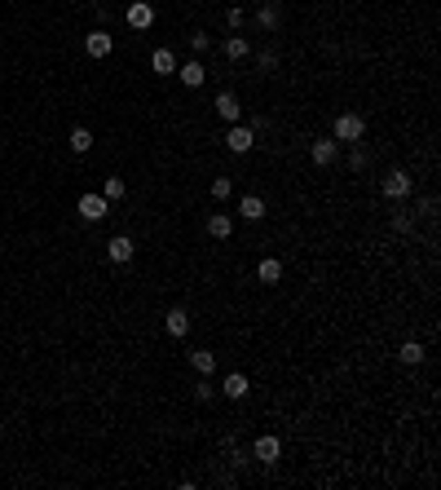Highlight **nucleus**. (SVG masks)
I'll return each mask as SVG.
<instances>
[{
  "label": "nucleus",
  "mask_w": 441,
  "mask_h": 490,
  "mask_svg": "<svg viewBox=\"0 0 441 490\" xmlns=\"http://www.w3.org/2000/svg\"><path fill=\"white\" fill-rule=\"evenodd\" d=\"M238 217H243V221H260V217H265V199H260V195H243V199H238Z\"/></svg>",
  "instance_id": "nucleus-12"
},
{
  "label": "nucleus",
  "mask_w": 441,
  "mask_h": 490,
  "mask_svg": "<svg viewBox=\"0 0 441 490\" xmlns=\"http://www.w3.org/2000/svg\"><path fill=\"white\" fill-rule=\"evenodd\" d=\"M217 393H221V389H217V385H208V376H204V385L195 389V398H199V402H212V398H217Z\"/></svg>",
  "instance_id": "nucleus-25"
},
{
  "label": "nucleus",
  "mask_w": 441,
  "mask_h": 490,
  "mask_svg": "<svg viewBox=\"0 0 441 490\" xmlns=\"http://www.w3.org/2000/svg\"><path fill=\"white\" fill-rule=\"evenodd\" d=\"M256 22H260V27H278V9H273V5H260Z\"/></svg>",
  "instance_id": "nucleus-24"
},
{
  "label": "nucleus",
  "mask_w": 441,
  "mask_h": 490,
  "mask_svg": "<svg viewBox=\"0 0 441 490\" xmlns=\"http://www.w3.org/2000/svg\"><path fill=\"white\" fill-rule=\"evenodd\" d=\"M331 133H336V141H344V146H357V141L366 137V119L353 115V111H344V115H336Z\"/></svg>",
  "instance_id": "nucleus-1"
},
{
  "label": "nucleus",
  "mask_w": 441,
  "mask_h": 490,
  "mask_svg": "<svg viewBox=\"0 0 441 490\" xmlns=\"http://www.w3.org/2000/svg\"><path fill=\"white\" fill-rule=\"evenodd\" d=\"M252 455H256L260 464H269V469H273V464L282 460V441L273 437V433H260V437L252 441Z\"/></svg>",
  "instance_id": "nucleus-3"
},
{
  "label": "nucleus",
  "mask_w": 441,
  "mask_h": 490,
  "mask_svg": "<svg viewBox=\"0 0 441 490\" xmlns=\"http://www.w3.org/2000/svg\"><path fill=\"white\" fill-rule=\"evenodd\" d=\"M247 53H252V44H247L243 35H230V40H225V58H234V62H243Z\"/></svg>",
  "instance_id": "nucleus-20"
},
{
  "label": "nucleus",
  "mask_w": 441,
  "mask_h": 490,
  "mask_svg": "<svg viewBox=\"0 0 441 490\" xmlns=\"http://www.w3.org/2000/svg\"><path fill=\"white\" fill-rule=\"evenodd\" d=\"M225 146H230L234 155H247L256 146V128H243V124H234L230 133H225Z\"/></svg>",
  "instance_id": "nucleus-5"
},
{
  "label": "nucleus",
  "mask_w": 441,
  "mask_h": 490,
  "mask_svg": "<svg viewBox=\"0 0 441 490\" xmlns=\"http://www.w3.org/2000/svg\"><path fill=\"white\" fill-rule=\"evenodd\" d=\"M75 155H84V150H93V133L89 128H71V141H66Z\"/></svg>",
  "instance_id": "nucleus-21"
},
{
  "label": "nucleus",
  "mask_w": 441,
  "mask_h": 490,
  "mask_svg": "<svg viewBox=\"0 0 441 490\" xmlns=\"http://www.w3.org/2000/svg\"><path fill=\"white\" fill-rule=\"evenodd\" d=\"M124 177H106V199H124Z\"/></svg>",
  "instance_id": "nucleus-23"
},
{
  "label": "nucleus",
  "mask_w": 441,
  "mask_h": 490,
  "mask_svg": "<svg viewBox=\"0 0 441 490\" xmlns=\"http://www.w3.org/2000/svg\"><path fill=\"white\" fill-rule=\"evenodd\" d=\"M190 367H195L199 376H212V371H217V353H208V349H195V353H190Z\"/></svg>",
  "instance_id": "nucleus-17"
},
{
  "label": "nucleus",
  "mask_w": 441,
  "mask_h": 490,
  "mask_svg": "<svg viewBox=\"0 0 441 490\" xmlns=\"http://www.w3.org/2000/svg\"><path fill=\"white\" fill-rule=\"evenodd\" d=\"M177 76H181L186 89H199L208 80V71H204V62H186V67H177Z\"/></svg>",
  "instance_id": "nucleus-13"
},
{
  "label": "nucleus",
  "mask_w": 441,
  "mask_h": 490,
  "mask_svg": "<svg viewBox=\"0 0 441 490\" xmlns=\"http://www.w3.org/2000/svg\"><path fill=\"white\" fill-rule=\"evenodd\" d=\"M150 67L159 71V76H177V53L172 49H154L150 53Z\"/></svg>",
  "instance_id": "nucleus-15"
},
{
  "label": "nucleus",
  "mask_w": 441,
  "mask_h": 490,
  "mask_svg": "<svg viewBox=\"0 0 441 490\" xmlns=\"http://www.w3.org/2000/svg\"><path fill=\"white\" fill-rule=\"evenodd\" d=\"M128 27H133V31H146L150 27V22H154V9L146 5V0H133V5H128Z\"/></svg>",
  "instance_id": "nucleus-8"
},
{
  "label": "nucleus",
  "mask_w": 441,
  "mask_h": 490,
  "mask_svg": "<svg viewBox=\"0 0 441 490\" xmlns=\"http://www.w3.org/2000/svg\"><path fill=\"white\" fill-rule=\"evenodd\" d=\"M221 393H225V398H234V402H243L247 393H252V385H247V376H243V371H230V376L221 380Z\"/></svg>",
  "instance_id": "nucleus-9"
},
{
  "label": "nucleus",
  "mask_w": 441,
  "mask_h": 490,
  "mask_svg": "<svg viewBox=\"0 0 441 490\" xmlns=\"http://www.w3.org/2000/svg\"><path fill=\"white\" fill-rule=\"evenodd\" d=\"M217 115L225 119V124H238V115H243V102H238L234 93H221V98H217Z\"/></svg>",
  "instance_id": "nucleus-11"
},
{
  "label": "nucleus",
  "mask_w": 441,
  "mask_h": 490,
  "mask_svg": "<svg viewBox=\"0 0 441 490\" xmlns=\"http://www.w3.org/2000/svg\"><path fill=\"white\" fill-rule=\"evenodd\" d=\"M212 195H217V199H230V195H234V182H230V177H212Z\"/></svg>",
  "instance_id": "nucleus-22"
},
{
  "label": "nucleus",
  "mask_w": 441,
  "mask_h": 490,
  "mask_svg": "<svg viewBox=\"0 0 441 490\" xmlns=\"http://www.w3.org/2000/svg\"><path fill=\"white\" fill-rule=\"evenodd\" d=\"M336 137H318L314 141V146H309V159H314L318 164V168H331V164H336Z\"/></svg>",
  "instance_id": "nucleus-6"
},
{
  "label": "nucleus",
  "mask_w": 441,
  "mask_h": 490,
  "mask_svg": "<svg viewBox=\"0 0 441 490\" xmlns=\"http://www.w3.org/2000/svg\"><path fill=\"white\" fill-rule=\"evenodd\" d=\"M133 252H137V247H133V238H128V234H115L111 243H106V256H111L115 265H128V261H133Z\"/></svg>",
  "instance_id": "nucleus-7"
},
{
  "label": "nucleus",
  "mask_w": 441,
  "mask_h": 490,
  "mask_svg": "<svg viewBox=\"0 0 441 490\" xmlns=\"http://www.w3.org/2000/svg\"><path fill=\"white\" fill-rule=\"evenodd\" d=\"M80 217L84 221H106L111 217V199L106 195H80Z\"/></svg>",
  "instance_id": "nucleus-4"
},
{
  "label": "nucleus",
  "mask_w": 441,
  "mask_h": 490,
  "mask_svg": "<svg viewBox=\"0 0 441 490\" xmlns=\"http://www.w3.org/2000/svg\"><path fill=\"white\" fill-rule=\"evenodd\" d=\"M349 168H353V173L366 168V150H353V155H349Z\"/></svg>",
  "instance_id": "nucleus-26"
},
{
  "label": "nucleus",
  "mask_w": 441,
  "mask_h": 490,
  "mask_svg": "<svg viewBox=\"0 0 441 490\" xmlns=\"http://www.w3.org/2000/svg\"><path fill=\"white\" fill-rule=\"evenodd\" d=\"M163 327H168V336H186V331H190V314H186L181 305H177V309H168V318H163Z\"/></svg>",
  "instance_id": "nucleus-14"
},
{
  "label": "nucleus",
  "mask_w": 441,
  "mask_h": 490,
  "mask_svg": "<svg viewBox=\"0 0 441 490\" xmlns=\"http://www.w3.org/2000/svg\"><path fill=\"white\" fill-rule=\"evenodd\" d=\"M256 274H260V283H278L282 279V261H273V256H265L256 265Z\"/></svg>",
  "instance_id": "nucleus-18"
},
{
  "label": "nucleus",
  "mask_w": 441,
  "mask_h": 490,
  "mask_svg": "<svg viewBox=\"0 0 441 490\" xmlns=\"http://www.w3.org/2000/svg\"><path fill=\"white\" fill-rule=\"evenodd\" d=\"M397 358H402L406 367H420V362H424V344H420V340H406V344L397 349Z\"/></svg>",
  "instance_id": "nucleus-19"
},
{
  "label": "nucleus",
  "mask_w": 441,
  "mask_h": 490,
  "mask_svg": "<svg viewBox=\"0 0 441 490\" xmlns=\"http://www.w3.org/2000/svg\"><path fill=\"white\" fill-rule=\"evenodd\" d=\"M84 49H89V58H106V53L115 49V40H111L106 31H89V35H84Z\"/></svg>",
  "instance_id": "nucleus-10"
},
{
  "label": "nucleus",
  "mask_w": 441,
  "mask_h": 490,
  "mask_svg": "<svg viewBox=\"0 0 441 490\" xmlns=\"http://www.w3.org/2000/svg\"><path fill=\"white\" fill-rule=\"evenodd\" d=\"M208 234L217 238V243H225V238L234 234V221L225 217V212H217V217H208Z\"/></svg>",
  "instance_id": "nucleus-16"
},
{
  "label": "nucleus",
  "mask_w": 441,
  "mask_h": 490,
  "mask_svg": "<svg viewBox=\"0 0 441 490\" xmlns=\"http://www.w3.org/2000/svg\"><path fill=\"white\" fill-rule=\"evenodd\" d=\"M411 190H415V177L402 173V168H393L388 177H379V195H384V199H406Z\"/></svg>",
  "instance_id": "nucleus-2"
}]
</instances>
